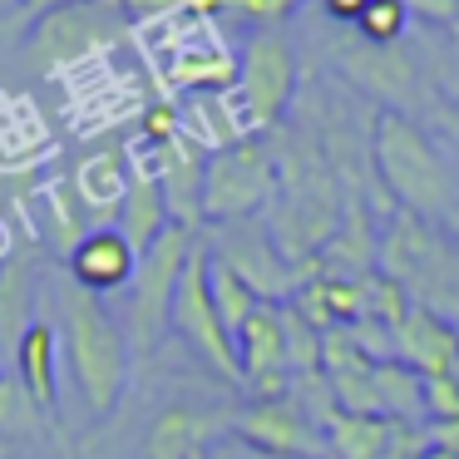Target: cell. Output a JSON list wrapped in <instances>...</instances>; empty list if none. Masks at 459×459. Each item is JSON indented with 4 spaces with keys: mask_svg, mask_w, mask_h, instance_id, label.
<instances>
[{
    "mask_svg": "<svg viewBox=\"0 0 459 459\" xmlns=\"http://www.w3.org/2000/svg\"><path fill=\"white\" fill-rule=\"evenodd\" d=\"M203 232L193 228H169L149 252L139 257V272L129 281V311H124V331H129V346L139 356H149L159 346V336L169 331L173 316V297H178V281L188 272V257L198 252Z\"/></svg>",
    "mask_w": 459,
    "mask_h": 459,
    "instance_id": "4",
    "label": "cell"
},
{
    "mask_svg": "<svg viewBox=\"0 0 459 459\" xmlns=\"http://www.w3.org/2000/svg\"><path fill=\"white\" fill-rule=\"evenodd\" d=\"M35 326V262L11 252L0 262V356H15L21 336Z\"/></svg>",
    "mask_w": 459,
    "mask_h": 459,
    "instance_id": "19",
    "label": "cell"
},
{
    "mask_svg": "<svg viewBox=\"0 0 459 459\" xmlns=\"http://www.w3.org/2000/svg\"><path fill=\"white\" fill-rule=\"evenodd\" d=\"M60 331H65L80 400L90 405L94 420H104L129 390V366H134L129 331L109 311V301L84 291L80 281L60 287Z\"/></svg>",
    "mask_w": 459,
    "mask_h": 459,
    "instance_id": "2",
    "label": "cell"
},
{
    "mask_svg": "<svg viewBox=\"0 0 459 459\" xmlns=\"http://www.w3.org/2000/svg\"><path fill=\"white\" fill-rule=\"evenodd\" d=\"M203 238H208L212 262H222L232 277H242L262 301H272V307H287V301L301 291V281L311 277L307 267L287 262V252L277 247V238H272L267 218L222 222V228H208Z\"/></svg>",
    "mask_w": 459,
    "mask_h": 459,
    "instance_id": "7",
    "label": "cell"
},
{
    "mask_svg": "<svg viewBox=\"0 0 459 459\" xmlns=\"http://www.w3.org/2000/svg\"><path fill=\"white\" fill-rule=\"evenodd\" d=\"M232 104L242 114L247 134H267L287 119L297 104V45L287 30H252L238 55V84H232Z\"/></svg>",
    "mask_w": 459,
    "mask_h": 459,
    "instance_id": "5",
    "label": "cell"
},
{
    "mask_svg": "<svg viewBox=\"0 0 459 459\" xmlns=\"http://www.w3.org/2000/svg\"><path fill=\"white\" fill-rule=\"evenodd\" d=\"M55 5H65V0H21V11L30 15V21H40V15L55 11Z\"/></svg>",
    "mask_w": 459,
    "mask_h": 459,
    "instance_id": "32",
    "label": "cell"
},
{
    "mask_svg": "<svg viewBox=\"0 0 459 459\" xmlns=\"http://www.w3.org/2000/svg\"><path fill=\"white\" fill-rule=\"evenodd\" d=\"M405 11L425 15L429 25H459V0H405Z\"/></svg>",
    "mask_w": 459,
    "mask_h": 459,
    "instance_id": "30",
    "label": "cell"
},
{
    "mask_svg": "<svg viewBox=\"0 0 459 459\" xmlns=\"http://www.w3.org/2000/svg\"><path fill=\"white\" fill-rule=\"evenodd\" d=\"M74 193H80V203L94 212V218H104V212H119L124 193H129V159L124 153H94L90 163H84L80 173H74Z\"/></svg>",
    "mask_w": 459,
    "mask_h": 459,
    "instance_id": "21",
    "label": "cell"
},
{
    "mask_svg": "<svg viewBox=\"0 0 459 459\" xmlns=\"http://www.w3.org/2000/svg\"><path fill=\"white\" fill-rule=\"evenodd\" d=\"M129 25V15L119 11V0H84V5H60L45 11L30 30V60L40 74H60L70 65L100 55L104 45H114Z\"/></svg>",
    "mask_w": 459,
    "mask_h": 459,
    "instance_id": "9",
    "label": "cell"
},
{
    "mask_svg": "<svg viewBox=\"0 0 459 459\" xmlns=\"http://www.w3.org/2000/svg\"><path fill=\"white\" fill-rule=\"evenodd\" d=\"M114 228L129 238V247L139 252V257L163 238V232L173 228L169 203H163V188H159V173H153V163L129 159V193H124V203H119V222H114Z\"/></svg>",
    "mask_w": 459,
    "mask_h": 459,
    "instance_id": "17",
    "label": "cell"
},
{
    "mask_svg": "<svg viewBox=\"0 0 459 459\" xmlns=\"http://www.w3.org/2000/svg\"><path fill=\"white\" fill-rule=\"evenodd\" d=\"M370 169L390 193V208H405L425 222H445L459 203V169L449 149L410 114L380 109L370 119Z\"/></svg>",
    "mask_w": 459,
    "mask_h": 459,
    "instance_id": "1",
    "label": "cell"
},
{
    "mask_svg": "<svg viewBox=\"0 0 459 459\" xmlns=\"http://www.w3.org/2000/svg\"><path fill=\"white\" fill-rule=\"evenodd\" d=\"M301 5H307V0H222V15L247 21L252 30H281Z\"/></svg>",
    "mask_w": 459,
    "mask_h": 459,
    "instance_id": "26",
    "label": "cell"
},
{
    "mask_svg": "<svg viewBox=\"0 0 459 459\" xmlns=\"http://www.w3.org/2000/svg\"><path fill=\"white\" fill-rule=\"evenodd\" d=\"M149 163H153V173H159V188H163V203H169L173 228L203 232V173H208V149L193 143L188 134L178 129L169 143L149 149Z\"/></svg>",
    "mask_w": 459,
    "mask_h": 459,
    "instance_id": "14",
    "label": "cell"
},
{
    "mask_svg": "<svg viewBox=\"0 0 459 459\" xmlns=\"http://www.w3.org/2000/svg\"><path fill=\"white\" fill-rule=\"evenodd\" d=\"M232 449H238V459H291V455H272V449H252V445H238V439H232Z\"/></svg>",
    "mask_w": 459,
    "mask_h": 459,
    "instance_id": "33",
    "label": "cell"
},
{
    "mask_svg": "<svg viewBox=\"0 0 459 459\" xmlns=\"http://www.w3.org/2000/svg\"><path fill=\"white\" fill-rule=\"evenodd\" d=\"M405 25H410L405 0H370L366 15L356 21V40H366V45H400V40H405Z\"/></svg>",
    "mask_w": 459,
    "mask_h": 459,
    "instance_id": "24",
    "label": "cell"
},
{
    "mask_svg": "<svg viewBox=\"0 0 459 459\" xmlns=\"http://www.w3.org/2000/svg\"><path fill=\"white\" fill-rule=\"evenodd\" d=\"M439 228H445V238L455 242V252H459V203H455V208H449V218L439 222Z\"/></svg>",
    "mask_w": 459,
    "mask_h": 459,
    "instance_id": "34",
    "label": "cell"
},
{
    "mask_svg": "<svg viewBox=\"0 0 459 459\" xmlns=\"http://www.w3.org/2000/svg\"><path fill=\"white\" fill-rule=\"evenodd\" d=\"M208 459H238V449H232V445H218V449H212Z\"/></svg>",
    "mask_w": 459,
    "mask_h": 459,
    "instance_id": "36",
    "label": "cell"
},
{
    "mask_svg": "<svg viewBox=\"0 0 459 459\" xmlns=\"http://www.w3.org/2000/svg\"><path fill=\"white\" fill-rule=\"evenodd\" d=\"M232 439L252 449H272V455H291V459H331L326 425L291 390L272 400H247L232 415Z\"/></svg>",
    "mask_w": 459,
    "mask_h": 459,
    "instance_id": "10",
    "label": "cell"
},
{
    "mask_svg": "<svg viewBox=\"0 0 459 459\" xmlns=\"http://www.w3.org/2000/svg\"><path fill=\"white\" fill-rule=\"evenodd\" d=\"M321 5H326V15H331L336 25H356L360 15H366L370 0H321Z\"/></svg>",
    "mask_w": 459,
    "mask_h": 459,
    "instance_id": "31",
    "label": "cell"
},
{
    "mask_svg": "<svg viewBox=\"0 0 459 459\" xmlns=\"http://www.w3.org/2000/svg\"><path fill=\"white\" fill-rule=\"evenodd\" d=\"M212 307H218V316H222V326H228V336H238V331L252 321V311L267 307V301H262L242 277H232L222 262H212Z\"/></svg>",
    "mask_w": 459,
    "mask_h": 459,
    "instance_id": "23",
    "label": "cell"
},
{
    "mask_svg": "<svg viewBox=\"0 0 459 459\" xmlns=\"http://www.w3.org/2000/svg\"><path fill=\"white\" fill-rule=\"evenodd\" d=\"M119 11L129 15V25H163L188 11V0H119Z\"/></svg>",
    "mask_w": 459,
    "mask_h": 459,
    "instance_id": "28",
    "label": "cell"
},
{
    "mask_svg": "<svg viewBox=\"0 0 459 459\" xmlns=\"http://www.w3.org/2000/svg\"><path fill=\"white\" fill-rule=\"evenodd\" d=\"M341 74H346L356 90H366L370 100H380V109L390 114H410L415 119L420 104H435V94L420 90V70L415 60L405 55V45H366V40H351L341 45Z\"/></svg>",
    "mask_w": 459,
    "mask_h": 459,
    "instance_id": "11",
    "label": "cell"
},
{
    "mask_svg": "<svg viewBox=\"0 0 459 459\" xmlns=\"http://www.w3.org/2000/svg\"><path fill=\"white\" fill-rule=\"evenodd\" d=\"M238 346V370L242 385H247L252 400H272L291 390V360H287V321H281V307H257L252 321L232 336Z\"/></svg>",
    "mask_w": 459,
    "mask_h": 459,
    "instance_id": "12",
    "label": "cell"
},
{
    "mask_svg": "<svg viewBox=\"0 0 459 459\" xmlns=\"http://www.w3.org/2000/svg\"><path fill=\"white\" fill-rule=\"evenodd\" d=\"M429 119H435L439 139H445L449 159H455V169H459V104H449L445 94H435V104H429Z\"/></svg>",
    "mask_w": 459,
    "mask_h": 459,
    "instance_id": "29",
    "label": "cell"
},
{
    "mask_svg": "<svg viewBox=\"0 0 459 459\" xmlns=\"http://www.w3.org/2000/svg\"><path fill=\"white\" fill-rule=\"evenodd\" d=\"M390 356L405 360L420 376H455L459 370V326L439 311L405 307V316L390 331Z\"/></svg>",
    "mask_w": 459,
    "mask_h": 459,
    "instance_id": "15",
    "label": "cell"
},
{
    "mask_svg": "<svg viewBox=\"0 0 459 459\" xmlns=\"http://www.w3.org/2000/svg\"><path fill=\"white\" fill-rule=\"evenodd\" d=\"M40 208H45L40 238L55 247V257L70 262V252L80 247V238L90 232L84 228V203H80V193H74V183H50V188L40 193Z\"/></svg>",
    "mask_w": 459,
    "mask_h": 459,
    "instance_id": "22",
    "label": "cell"
},
{
    "mask_svg": "<svg viewBox=\"0 0 459 459\" xmlns=\"http://www.w3.org/2000/svg\"><path fill=\"white\" fill-rule=\"evenodd\" d=\"M439 90H445L449 104H459V74H445V80H439Z\"/></svg>",
    "mask_w": 459,
    "mask_h": 459,
    "instance_id": "35",
    "label": "cell"
},
{
    "mask_svg": "<svg viewBox=\"0 0 459 459\" xmlns=\"http://www.w3.org/2000/svg\"><path fill=\"white\" fill-rule=\"evenodd\" d=\"M40 429V410H35V400L25 395L21 380H5L0 376V435H35Z\"/></svg>",
    "mask_w": 459,
    "mask_h": 459,
    "instance_id": "25",
    "label": "cell"
},
{
    "mask_svg": "<svg viewBox=\"0 0 459 459\" xmlns=\"http://www.w3.org/2000/svg\"><path fill=\"white\" fill-rule=\"evenodd\" d=\"M380 272L405 291L410 307L439 311L459 326V252L439 222H425L405 208H390V228L380 238Z\"/></svg>",
    "mask_w": 459,
    "mask_h": 459,
    "instance_id": "3",
    "label": "cell"
},
{
    "mask_svg": "<svg viewBox=\"0 0 459 459\" xmlns=\"http://www.w3.org/2000/svg\"><path fill=\"white\" fill-rule=\"evenodd\" d=\"M134 272H139V252H134L129 238H124L119 228H109V222L90 228L80 238V247L70 252V281H80L94 297L124 291L134 281Z\"/></svg>",
    "mask_w": 459,
    "mask_h": 459,
    "instance_id": "16",
    "label": "cell"
},
{
    "mask_svg": "<svg viewBox=\"0 0 459 459\" xmlns=\"http://www.w3.org/2000/svg\"><path fill=\"white\" fill-rule=\"evenodd\" d=\"M376 415L390 420V425H415V420H425V376L410 370L395 356L376 360Z\"/></svg>",
    "mask_w": 459,
    "mask_h": 459,
    "instance_id": "20",
    "label": "cell"
},
{
    "mask_svg": "<svg viewBox=\"0 0 459 459\" xmlns=\"http://www.w3.org/2000/svg\"><path fill=\"white\" fill-rule=\"evenodd\" d=\"M169 331H178V341L212 370V376H222L228 385H242L238 346H232V336H228V326H222L218 307H212V252H208V238H203L198 252L188 257V272H183L178 297H173Z\"/></svg>",
    "mask_w": 459,
    "mask_h": 459,
    "instance_id": "8",
    "label": "cell"
},
{
    "mask_svg": "<svg viewBox=\"0 0 459 459\" xmlns=\"http://www.w3.org/2000/svg\"><path fill=\"white\" fill-rule=\"evenodd\" d=\"M425 420H459V370L455 376H425Z\"/></svg>",
    "mask_w": 459,
    "mask_h": 459,
    "instance_id": "27",
    "label": "cell"
},
{
    "mask_svg": "<svg viewBox=\"0 0 459 459\" xmlns=\"http://www.w3.org/2000/svg\"><path fill=\"white\" fill-rule=\"evenodd\" d=\"M15 380L25 385V395L35 400V410L40 415H55L60 410V326H50V321L35 316V326L21 336V346H15Z\"/></svg>",
    "mask_w": 459,
    "mask_h": 459,
    "instance_id": "18",
    "label": "cell"
},
{
    "mask_svg": "<svg viewBox=\"0 0 459 459\" xmlns=\"http://www.w3.org/2000/svg\"><path fill=\"white\" fill-rule=\"evenodd\" d=\"M222 435H232V415L173 400L153 415L149 435H143V459H208L222 445Z\"/></svg>",
    "mask_w": 459,
    "mask_h": 459,
    "instance_id": "13",
    "label": "cell"
},
{
    "mask_svg": "<svg viewBox=\"0 0 459 459\" xmlns=\"http://www.w3.org/2000/svg\"><path fill=\"white\" fill-rule=\"evenodd\" d=\"M277 203V159L267 143L242 139L228 149L208 153V173H203V228H222V222L262 218Z\"/></svg>",
    "mask_w": 459,
    "mask_h": 459,
    "instance_id": "6",
    "label": "cell"
}]
</instances>
